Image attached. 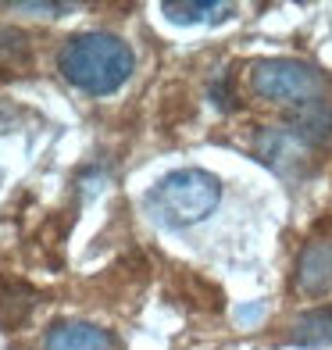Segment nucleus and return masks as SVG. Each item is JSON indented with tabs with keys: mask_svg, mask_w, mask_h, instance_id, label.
<instances>
[{
	"mask_svg": "<svg viewBox=\"0 0 332 350\" xmlns=\"http://www.w3.org/2000/svg\"><path fill=\"white\" fill-rule=\"evenodd\" d=\"M250 90H254V97L272 100V104L307 107L322 100L325 79L304 61L279 57V61H258L254 72H250Z\"/></svg>",
	"mask_w": 332,
	"mask_h": 350,
	"instance_id": "nucleus-3",
	"label": "nucleus"
},
{
	"mask_svg": "<svg viewBox=\"0 0 332 350\" xmlns=\"http://www.w3.org/2000/svg\"><path fill=\"white\" fill-rule=\"evenodd\" d=\"M258 154L264 165H272L279 175L286 179H300V175H311L314 168V143H307L300 133H293L290 125L282 129H264L258 139Z\"/></svg>",
	"mask_w": 332,
	"mask_h": 350,
	"instance_id": "nucleus-4",
	"label": "nucleus"
},
{
	"mask_svg": "<svg viewBox=\"0 0 332 350\" xmlns=\"http://www.w3.org/2000/svg\"><path fill=\"white\" fill-rule=\"evenodd\" d=\"M221 200V183L204 168H179L165 175L150 193L147 208L165 226H193L204 221Z\"/></svg>",
	"mask_w": 332,
	"mask_h": 350,
	"instance_id": "nucleus-2",
	"label": "nucleus"
},
{
	"mask_svg": "<svg viewBox=\"0 0 332 350\" xmlns=\"http://www.w3.org/2000/svg\"><path fill=\"white\" fill-rule=\"evenodd\" d=\"M296 290L322 297L332 290V243H311L296 265Z\"/></svg>",
	"mask_w": 332,
	"mask_h": 350,
	"instance_id": "nucleus-6",
	"label": "nucleus"
},
{
	"mask_svg": "<svg viewBox=\"0 0 332 350\" xmlns=\"http://www.w3.org/2000/svg\"><path fill=\"white\" fill-rule=\"evenodd\" d=\"M33 308H36V290L33 286H25L18 279H0V325L4 329L22 325Z\"/></svg>",
	"mask_w": 332,
	"mask_h": 350,
	"instance_id": "nucleus-7",
	"label": "nucleus"
},
{
	"mask_svg": "<svg viewBox=\"0 0 332 350\" xmlns=\"http://www.w3.org/2000/svg\"><path fill=\"white\" fill-rule=\"evenodd\" d=\"M161 11L171 22H221V18H229L232 4H215V0H204V4H176V0H168V4H161Z\"/></svg>",
	"mask_w": 332,
	"mask_h": 350,
	"instance_id": "nucleus-10",
	"label": "nucleus"
},
{
	"mask_svg": "<svg viewBox=\"0 0 332 350\" xmlns=\"http://www.w3.org/2000/svg\"><path fill=\"white\" fill-rule=\"evenodd\" d=\"M46 350H118L115 332L93 322H57L46 332Z\"/></svg>",
	"mask_w": 332,
	"mask_h": 350,
	"instance_id": "nucleus-5",
	"label": "nucleus"
},
{
	"mask_svg": "<svg viewBox=\"0 0 332 350\" xmlns=\"http://www.w3.org/2000/svg\"><path fill=\"white\" fill-rule=\"evenodd\" d=\"M33 61V46L29 36L11 25H0V75H18Z\"/></svg>",
	"mask_w": 332,
	"mask_h": 350,
	"instance_id": "nucleus-8",
	"label": "nucleus"
},
{
	"mask_svg": "<svg viewBox=\"0 0 332 350\" xmlns=\"http://www.w3.org/2000/svg\"><path fill=\"white\" fill-rule=\"evenodd\" d=\"M136 57L129 43L111 33H83L72 36L57 54V68L72 86H79L89 97H107L122 90L133 75Z\"/></svg>",
	"mask_w": 332,
	"mask_h": 350,
	"instance_id": "nucleus-1",
	"label": "nucleus"
},
{
	"mask_svg": "<svg viewBox=\"0 0 332 350\" xmlns=\"http://www.w3.org/2000/svg\"><path fill=\"white\" fill-rule=\"evenodd\" d=\"M296 347H332V308H314L293 325Z\"/></svg>",
	"mask_w": 332,
	"mask_h": 350,
	"instance_id": "nucleus-9",
	"label": "nucleus"
},
{
	"mask_svg": "<svg viewBox=\"0 0 332 350\" xmlns=\"http://www.w3.org/2000/svg\"><path fill=\"white\" fill-rule=\"evenodd\" d=\"M8 11H29V14H61L68 4H8Z\"/></svg>",
	"mask_w": 332,
	"mask_h": 350,
	"instance_id": "nucleus-11",
	"label": "nucleus"
}]
</instances>
